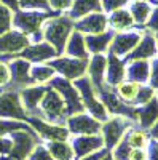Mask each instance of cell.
Wrapping results in <instances>:
<instances>
[{"instance_id": "1", "label": "cell", "mask_w": 158, "mask_h": 160, "mask_svg": "<svg viewBox=\"0 0 158 160\" xmlns=\"http://www.w3.org/2000/svg\"><path fill=\"white\" fill-rule=\"evenodd\" d=\"M75 29V21L69 16H58V18H48L42 26V38L45 42L55 47L58 53L65 48V43Z\"/></svg>"}, {"instance_id": "2", "label": "cell", "mask_w": 158, "mask_h": 160, "mask_svg": "<svg viewBox=\"0 0 158 160\" xmlns=\"http://www.w3.org/2000/svg\"><path fill=\"white\" fill-rule=\"evenodd\" d=\"M75 88L80 93V98L83 106L91 112L94 118H98L99 122H105L107 120V109L105 106L101 102V99L96 98V93H94V87L91 83V80L88 77H80L75 80Z\"/></svg>"}, {"instance_id": "3", "label": "cell", "mask_w": 158, "mask_h": 160, "mask_svg": "<svg viewBox=\"0 0 158 160\" xmlns=\"http://www.w3.org/2000/svg\"><path fill=\"white\" fill-rule=\"evenodd\" d=\"M48 13L45 11H32V10H22L15 11L13 15V26L15 29L21 31L26 35L42 34V26L48 19Z\"/></svg>"}, {"instance_id": "4", "label": "cell", "mask_w": 158, "mask_h": 160, "mask_svg": "<svg viewBox=\"0 0 158 160\" xmlns=\"http://www.w3.org/2000/svg\"><path fill=\"white\" fill-rule=\"evenodd\" d=\"M55 88L59 95L62 96L64 102H65V111H67L70 115L74 114H78V112H83L85 106L82 102V98H80V93L75 87H72V83L69 82L67 78H51V85Z\"/></svg>"}, {"instance_id": "5", "label": "cell", "mask_w": 158, "mask_h": 160, "mask_svg": "<svg viewBox=\"0 0 158 160\" xmlns=\"http://www.w3.org/2000/svg\"><path fill=\"white\" fill-rule=\"evenodd\" d=\"M48 64L67 80H77L83 77V74L88 69V59H78L72 56H61L51 59L48 61Z\"/></svg>"}, {"instance_id": "6", "label": "cell", "mask_w": 158, "mask_h": 160, "mask_svg": "<svg viewBox=\"0 0 158 160\" xmlns=\"http://www.w3.org/2000/svg\"><path fill=\"white\" fill-rule=\"evenodd\" d=\"M128 127H129V120L125 118L123 115H115L105 120V123L101 128V135L104 138V148L107 151H112L122 141L123 133Z\"/></svg>"}, {"instance_id": "7", "label": "cell", "mask_w": 158, "mask_h": 160, "mask_svg": "<svg viewBox=\"0 0 158 160\" xmlns=\"http://www.w3.org/2000/svg\"><path fill=\"white\" fill-rule=\"evenodd\" d=\"M40 108H42L43 117L51 123L59 122V120L64 117V114L67 112L65 111V102H64L62 96L53 87L46 88L45 96L40 101Z\"/></svg>"}, {"instance_id": "8", "label": "cell", "mask_w": 158, "mask_h": 160, "mask_svg": "<svg viewBox=\"0 0 158 160\" xmlns=\"http://www.w3.org/2000/svg\"><path fill=\"white\" fill-rule=\"evenodd\" d=\"M67 128L72 135L85 136V135H101L102 125L98 118L86 115L83 112H78L67 118Z\"/></svg>"}, {"instance_id": "9", "label": "cell", "mask_w": 158, "mask_h": 160, "mask_svg": "<svg viewBox=\"0 0 158 160\" xmlns=\"http://www.w3.org/2000/svg\"><path fill=\"white\" fill-rule=\"evenodd\" d=\"M24 106L21 102V96L18 91H5L0 93V118H15V120H26Z\"/></svg>"}, {"instance_id": "10", "label": "cell", "mask_w": 158, "mask_h": 160, "mask_svg": "<svg viewBox=\"0 0 158 160\" xmlns=\"http://www.w3.org/2000/svg\"><path fill=\"white\" fill-rule=\"evenodd\" d=\"M31 45L29 35L18 29H10L0 35V55H16Z\"/></svg>"}, {"instance_id": "11", "label": "cell", "mask_w": 158, "mask_h": 160, "mask_svg": "<svg viewBox=\"0 0 158 160\" xmlns=\"http://www.w3.org/2000/svg\"><path fill=\"white\" fill-rule=\"evenodd\" d=\"M29 122L32 128H35V131L46 141H67L69 139V135H70L69 128H65L62 125L51 123L48 120L45 122V120L38 118V117H31Z\"/></svg>"}, {"instance_id": "12", "label": "cell", "mask_w": 158, "mask_h": 160, "mask_svg": "<svg viewBox=\"0 0 158 160\" xmlns=\"http://www.w3.org/2000/svg\"><path fill=\"white\" fill-rule=\"evenodd\" d=\"M107 16L102 11L89 13V15L80 18L75 21V31L82 32L83 35H94V34H102L107 31Z\"/></svg>"}, {"instance_id": "13", "label": "cell", "mask_w": 158, "mask_h": 160, "mask_svg": "<svg viewBox=\"0 0 158 160\" xmlns=\"http://www.w3.org/2000/svg\"><path fill=\"white\" fill-rule=\"evenodd\" d=\"M142 35L144 34L139 31H128V32L125 31L113 35L112 43H110V53H113L117 56H128L137 47Z\"/></svg>"}, {"instance_id": "14", "label": "cell", "mask_w": 158, "mask_h": 160, "mask_svg": "<svg viewBox=\"0 0 158 160\" xmlns=\"http://www.w3.org/2000/svg\"><path fill=\"white\" fill-rule=\"evenodd\" d=\"M11 139H13V151L10 155L18 160H26L37 146L34 135L27 131H18V130L11 131Z\"/></svg>"}, {"instance_id": "15", "label": "cell", "mask_w": 158, "mask_h": 160, "mask_svg": "<svg viewBox=\"0 0 158 160\" xmlns=\"http://www.w3.org/2000/svg\"><path fill=\"white\" fill-rule=\"evenodd\" d=\"M70 146L77 157H85L91 152H96L104 148L102 135H85V136H72Z\"/></svg>"}, {"instance_id": "16", "label": "cell", "mask_w": 158, "mask_h": 160, "mask_svg": "<svg viewBox=\"0 0 158 160\" xmlns=\"http://www.w3.org/2000/svg\"><path fill=\"white\" fill-rule=\"evenodd\" d=\"M31 62L24 58H16L8 62L10 69V80L13 83H16L18 87H31L34 83V80L31 77Z\"/></svg>"}, {"instance_id": "17", "label": "cell", "mask_w": 158, "mask_h": 160, "mask_svg": "<svg viewBox=\"0 0 158 160\" xmlns=\"http://www.w3.org/2000/svg\"><path fill=\"white\" fill-rule=\"evenodd\" d=\"M21 58L27 59L29 62H45V61H51L58 56V51L55 50V47L50 45L48 42H40V43H34L29 45L26 50H22Z\"/></svg>"}, {"instance_id": "18", "label": "cell", "mask_w": 158, "mask_h": 160, "mask_svg": "<svg viewBox=\"0 0 158 160\" xmlns=\"http://www.w3.org/2000/svg\"><path fill=\"white\" fill-rule=\"evenodd\" d=\"M156 40H155V35L146 32L142 35L141 42L137 43V47L133 50L128 55V61H134V59H150L156 55Z\"/></svg>"}, {"instance_id": "19", "label": "cell", "mask_w": 158, "mask_h": 160, "mask_svg": "<svg viewBox=\"0 0 158 160\" xmlns=\"http://www.w3.org/2000/svg\"><path fill=\"white\" fill-rule=\"evenodd\" d=\"M105 69H107V58L102 55H94L88 61V78L91 80L94 88H102L104 87V77H105Z\"/></svg>"}, {"instance_id": "20", "label": "cell", "mask_w": 158, "mask_h": 160, "mask_svg": "<svg viewBox=\"0 0 158 160\" xmlns=\"http://www.w3.org/2000/svg\"><path fill=\"white\" fill-rule=\"evenodd\" d=\"M46 88L45 85H31V87H24L21 91H19V96H21V102L24 106L26 112H32L35 111V108L40 101L43 99L45 93H46Z\"/></svg>"}, {"instance_id": "21", "label": "cell", "mask_w": 158, "mask_h": 160, "mask_svg": "<svg viewBox=\"0 0 158 160\" xmlns=\"http://www.w3.org/2000/svg\"><path fill=\"white\" fill-rule=\"evenodd\" d=\"M126 78V68H125V62L118 58L117 55L110 53L109 58H107V69H105V80H107V85H118L122 83L123 80Z\"/></svg>"}, {"instance_id": "22", "label": "cell", "mask_w": 158, "mask_h": 160, "mask_svg": "<svg viewBox=\"0 0 158 160\" xmlns=\"http://www.w3.org/2000/svg\"><path fill=\"white\" fill-rule=\"evenodd\" d=\"M126 77L131 82L147 83L150 78V61H147V59L129 61V66L126 69Z\"/></svg>"}, {"instance_id": "23", "label": "cell", "mask_w": 158, "mask_h": 160, "mask_svg": "<svg viewBox=\"0 0 158 160\" xmlns=\"http://www.w3.org/2000/svg\"><path fill=\"white\" fill-rule=\"evenodd\" d=\"M113 35L115 34L109 32V31H105L102 34H94V35H85V43H86L88 53H93V55H102L105 50L110 48Z\"/></svg>"}, {"instance_id": "24", "label": "cell", "mask_w": 158, "mask_h": 160, "mask_svg": "<svg viewBox=\"0 0 158 160\" xmlns=\"http://www.w3.org/2000/svg\"><path fill=\"white\" fill-rule=\"evenodd\" d=\"M96 11H102L101 0H74L67 16L72 21H77L89 15V13H96Z\"/></svg>"}, {"instance_id": "25", "label": "cell", "mask_w": 158, "mask_h": 160, "mask_svg": "<svg viewBox=\"0 0 158 160\" xmlns=\"http://www.w3.org/2000/svg\"><path fill=\"white\" fill-rule=\"evenodd\" d=\"M64 51L67 53L72 58H78V59H88V50H86V43H85V35L82 32H78L74 29V32L70 34L67 43H65Z\"/></svg>"}, {"instance_id": "26", "label": "cell", "mask_w": 158, "mask_h": 160, "mask_svg": "<svg viewBox=\"0 0 158 160\" xmlns=\"http://www.w3.org/2000/svg\"><path fill=\"white\" fill-rule=\"evenodd\" d=\"M107 21H109V26L117 32H125L134 26V19L131 16L129 10H125V8L112 11L107 18Z\"/></svg>"}, {"instance_id": "27", "label": "cell", "mask_w": 158, "mask_h": 160, "mask_svg": "<svg viewBox=\"0 0 158 160\" xmlns=\"http://www.w3.org/2000/svg\"><path fill=\"white\" fill-rule=\"evenodd\" d=\"M137 112L139 122L144 128H152L158 122V98L153 96L147 104H144Z\"/></svg>"}, {"instance_id": "28", "label": "cell", "mask_w": 158, "mask_h": 160, "mask_svg": "<svg viewBox=\"0 0 158 160\" xmlns=\"http://www.w3.org/2000/svg\"><path fill=\"white\" fill-rule=\"evenodd\" d=\"M152 3H149L147 0H136L129 7V13L134 19V24H146L152 15Z\"/></svg>"}, {"instance_id": "29", "label": "cell", "mask_w": 158, "mask_h": 160, "mask_svg": "<svg viewBox=\"0 0 158 160\" xmlns=\"http://www.w3.org/2000/svg\"><path fill=\"white\" fill-rule=\"evenodd\" d=\"M48 151L55 160H72L74 158V149L67 141H50Z\"/></svg>"}, {"instance_id": "30", "label": "cell", "mask_w": 158, "mask_h": 160, "mask_svg": "<svg viewBox=\"0 0 158 160\" xmlns=\"http://www.w3.org/2000/svg\"><path fill=\"white\" fill-rule=\"evenodd\" d=\"M139 88H141V83H136V82H123L117 85V95L123 102H131V101H136L137 98V93H139Z\"/></svg>"}, {"instance_id": "31", "label": "cell", "mask_w": 158, "mask_h": 160, "mask_svg": "<svg viewBox=\"0 0 158 160\" xmlns=\"http://www.w3.org/2000/svg\"><path fill=\"white\" fill-rule=\"evenodd\" d=\"M31 77L34 83H46L55 77V69L50 64H35L31 68Z\"/></svg>"}, {"instance_id": "32", "label": "cell", "mask_w": 158, "mask_h": 160, "mask_svg": "<svg viewBox=\"0 0 158 160\" xmlns=\"http://www.w3.org/2000/svg\"><path fill=\"white\" fill-rule=\"evenodd\" d=\"M125 141H126V144L129 146V148H133V149H142V148H146V146H147L149 136H147V133H144L141 130H134V131L129 133V136Z\"/></svg>"}, {"instance_id": "33", "label": "cell", "mask_w": 158, "mask_h": 160, "mask_svg": "<svg viewBox=\"0 0 158 160\" xmlns=\"http://www.w3.org/2000/svg\"><path fill=\"white\" fill-rule=\"evenodd\" d=\"M11 26H13V11L3 3H0V35L8 32Z\"/></svg>"}, {"instance_id": "34", "label": "cell", "mask_w": 158, "mask_h": 160, "mask_svg": "<svg viewBox=\"0 0 158 160\" xmlns=\"http://www.w3.org/2000/svg\"><path fill=\"white\" fill-rule=\"evenodd\" d=\"M19 8L32 11H48L50 2L48 0H19Z\"/></svg>"}, {"instance_id": "35", "label": "cell", "mask_w": 158, "mask_h": 160, "mask_svg": "<svg viewBox=\"0 0 158 160\" xmlns=\"http://www.w3.org/2000/svg\"><path fill=\"white\" fill-rule=\"evenodd\" d=\"M16 130H27L24 123L21 122H13V120H3L0 118V136H3L5 133H11Z\"/></svg>"}, {"instance_id": "36", "label": "cell", "mask_w": 158, "mask_h": 160, "mask_svg": "<svg viewBox=\"0 0 158 160\" xmlns=\"http://www.w3.org/2000/svg\"><path fill=\"white\" fill-rule=\"evenodd\" d=\"M155 96V88L149 87V85H141L139 88V93H137V98H136V104H147L152 98Z\"/></svg>"}, {"instance_id": "37", "label": "cell", "mask_w": 158, "mask_h": 160, "mask_svg": "<svg viewBox=\"0 0 158 160\" xmlns=\"http://www.w3.org/2000/svg\"><path fill=\"white\" fill-rule=\"evenodd\" d=\"M27 160H55L53 158V155L50 154L48 148H45V146H35L34 151L31 152V155L27 157Z\"/></svg>"}, {"instance_id": "38", "label": "cell", "mask_w": 158, "mask_h": 160, "mask_svg": "<svg viewBox=\"0 0 158 160\" xmlns=\"http://www.w3.org/2000/svg\"><path fill=\"white\" fill-rule=\"evenodd\" d=\"M129 0H101V5H102V10L107 11V13H112L115 10H120L123 8Z\"/></svg>"}, {"instance_id": "39", "label": "cell", "mask_w": 158, "mask_h": 160, "mask_svg": "<svg viewBox=\"0 0 158 160\" xmlns=\"http://www.w3.org/2000/svg\"><path fill=\"white\" fill-rule=\"evenodd\" d=\"M48 2H50V8L56 11H65V10H70L74 0H48Z\"/></svg>"}, {"instance_id": "40", "label": "cell", "mask_w": 158, "mask_h": 160, "mask_svg": "<svg viewBox=\"0 0 158 160\" xmlns=\"http://www.w3.org/2000/svg\"><path fill=\"white\" fill-rule=\"evenodd\" d=\"M13 151V139L11 136H0V154L2 155H10Z\"/></svg>"}, {"instance_id": "41", "label": "cell", "mask_w": 158, "mask_h": 160, "mask_svg": "<svg viewBox=\"0 0 158 160\" xmlns=\"http://www.w3.org/2000/svg\"><path fill=\"white\" fill-rule=\"evenodd\" d=\"M150 87L152 88H158V59H153L150 62Z\"/></svg>"}, {"instance_id": "42", "label": "cell", "mask_w": 158, "mask_h": 160, "mask_svg": "<svg viewBox=\"0 0 158 160\" xmlns=\"http://www.w3.org/2000/svg\"><path fill=\"white\" fill-rule=\"evenodd\" d=\"M149 158V154L142 149H133L131 148L128 155H126V160H147Z\"/></svg>"}, {"instance_id": "43", "label": "cell", "mask_w": 158, "mask_h": 160, "mask_svg": "<svg viewBox=\"0 0 158 160\" xmlns=\"http://www.w3.org/2000/svg\"><path fill=\"white\" fill-rule=\"evenodd\" d=\"M10 69H8V64L0 61V87H5L10 82Z\"/></svg>"}, {"instance_id": "44", "label": "cell", "mask_w": 158, "mask_h": 160, "mask_svg": "<svg viewBox=\"0 0 158 160\" xmlns=\"http://www.w3.org/2000/svg\"><path fill=\"white\" fill-rule=\"evenodd\" d=\"M147 28H149L150 31L158 32V7H156L155 10H152V15H150L149 21H147Z\"/></svg>"}, {"instance_id": "45", "label": "cell", "mask_w": 158, "mask_h": 160, "mask_svg": "<svg viewBox=\"0 0 158 160\" xmlns=\"http://www.w3.org/2000/svg\"><path fill=\"white\" fill-rule=\"evenodd\" d=\"M107 152H109L107 149L102 148V149H99V151H96V152H91V154L82 157V160H102V157L107 154Z\"/></svg>"}, {"instance_id": "46", "label": "cell", "mask_w": 158, "mask_h": 160, "mask_svg": "<svg viewBox=\"0 0 158 160\" xmlns=\"http://www.w3.org/2000/svg\"><path fill=\"white\" fill-rule=\"evenodd\" d=\"M149 144H150V151H149L150 160H158V141L153 139V141H150Z\"/></svg>"}, {"instance_id": "47", "label": "cell", "mask_w": 158, "mask_h": 160, "mask_svg": "<svg viewBox=\"0 0 158 160\" xmlns=\"http://www.w3.org/2000/svg\"><path fill=\"white\" fill-rule=\"evenodd\" d=\"M0 3H3L8 7L11 11H18L19 10V0H0Z\"/></svg>"}, {"instance_id": "48", "label": "cell", "mask_w": 158, "mask_h": 160, "mask_svg": "<svg viewBox=\"0 0 158 160\" xmlns=\"http://www.w3.org/2000/svg\"><path fill=\"white\" fill-rule=\"evenodd\" d=\"M150 136H152L153 139H158V122L150 128Z\"/></svg>"}, {"instance_id": "49", "label": "cell", "mask_w": 158, "mask_h": 160, "mask_svg": "<svg viewBox=\"0 0 158 160\" xmlns=\"http://www.w3.org/2000/svg\"><path fill=\"white\" fill-rule=\"evenodd\" d=\"M102 160H115V157L112 155V152H110V154L107 152V154H105V155L102 157Z\"/></svg>"}, {"instance_id": "50", "label": "cell", "mask_w": 158, "mask_h": 160, "mask_svg": "<svg viewBox=\"0 0 158 160\" xmlns=\"http://www.w3.org/2000/svg\"><path fill=\"white\" fill-rule=\"evenodd\" d=\"M3 160H18V158H15V157H11V155H10L8 158H3Z\"/></svg>"}, {"instance_id": "51", "label": "cell", "mask_w": 158, "mask_h": 160, "mask_svg": "<svg viewBox=\"0 0 158 160\" xmlns=\"http://www.w3.org/2000/svg\"><path fill=\"white\" fill-rule=\"evenodd\" d=\"M150 2H152L153 5H158V0H150Z\"/></svg>"}, {"instance_id": "52", "label": "cell", "mask_w": 158, "mask_h": 160, "mask_svg": "<svg viewBox=\"0 0 158 160\" xmlns=\"http://www.w3.org/2000/svg\"><path fill=\"white\" fill-rule=\"evenodd\" d=\"M155 40H156V47H158V32H156V35H155Z\"/></svg>"}, {"instance_id": "53", "label": "cell", "mask_w": 158, "mask_h": 160, "mask_svg": "<svg viewBox=\"0 0 158 160\" xmlns=\"http://www.w3.org/2000/svg\"><path fill=\"white\" fill-rule=\"evenodd\" d=\"M156 90H158V88H156ZM156 98H158V96H156Z\"/></svg>"}]
</instances>
